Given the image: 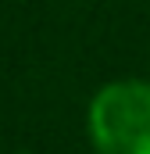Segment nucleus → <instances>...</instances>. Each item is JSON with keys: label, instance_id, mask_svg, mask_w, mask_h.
<instances>
[{"label": "nucleus", "instance_id": "2", "mask_svg": "<svg viewBox=\"0 0 150 154\" xmlns=\"http://www.w3.org/2000/svg\"><path fill=\"white\" fill-rule=\"evenodd\" d=\"M11 154H32V151H11Z\"/></svg>", "mask_w": 150, "mask_h": 154}, {"label": "nucleus", "instance_id": "1", "mask_svg": "<svg viewBox=\"0 0 150 154\" xmlns=\"http://www.w3.org/2000/svg\"><path fill=\"white\" fill-rule=\"evenodd\" d=\"M86 136L97 154H150V82H104L89 97Z\"/></svg>", "mask_w": 150, "mask_h": 154}]
</instances>
